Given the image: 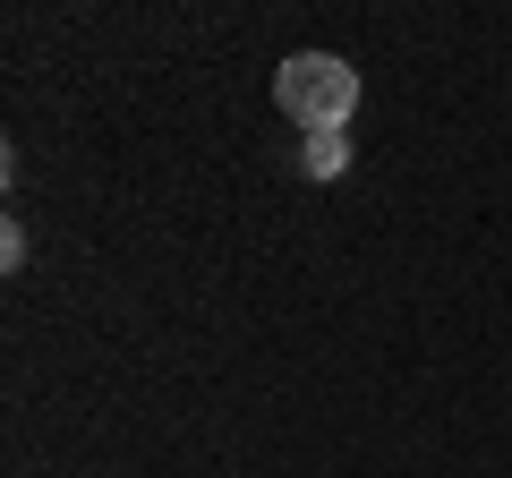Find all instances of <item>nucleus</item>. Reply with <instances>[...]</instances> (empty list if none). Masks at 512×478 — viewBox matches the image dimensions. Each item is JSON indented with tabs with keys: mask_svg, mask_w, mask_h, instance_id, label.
<instances>
[{
	"mask_svg": "<svg viewBox=\"0 0 512 478\" xmlns=\"http://www.w3.org/2000/svg\"><path fill=\"white\" fill-rule=\"evenodd\" d=\"M274 103L282 120H299L308 137H342L350 111H359V69L342 52H291L274 69Z\"/></svg>",
	"mask_w": 512,
	"mask_h": 478,
	"instance_id": "obj_1",
	"label": "nucleus"
},
{
	"mask_svg": "<svg viewBox=\"0 0 512 478\" xmlns=\"http://www.w3.org/2000/svg\"><path fill=\"white\" fill-rule=\"evenodd\" d=\"M350 171V146L342 137H308V180H342Z\"/></svg>",
	"mask_w": 512,
	"mask_h": 478,
	"instance_id": "obj_2",
	"label": "nucleus"
}]
</instances>
